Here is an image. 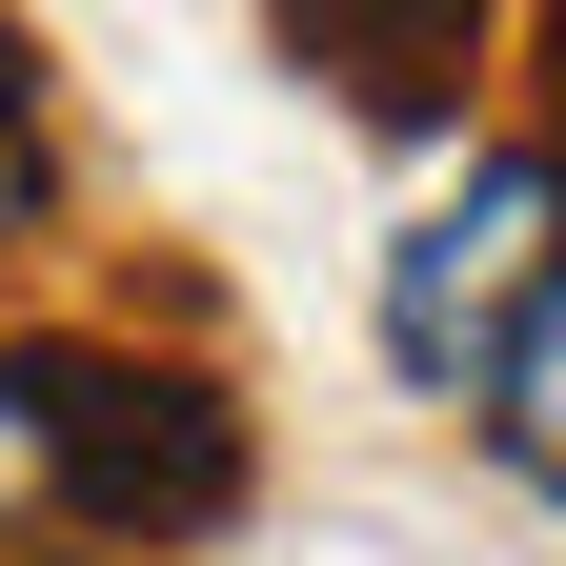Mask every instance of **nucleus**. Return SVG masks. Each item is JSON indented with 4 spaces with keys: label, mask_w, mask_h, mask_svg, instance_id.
I'll return each mask as SVG.
<instances>
[{
    "label": "nucleus",
    "mask_w": 566,
    "mask_h": 566,
    "mask_svg": "<svg viewBox=\"0 0 566 566\" xmlns=\"http://www.w3.org/2000/svg\"><path fill=\"white\" fill-rule=\"evenodd\" d=\"M485 446H506V485L566 506V283H546V324L506 344V385H485Z\"/></svg>",
    "instance_id": "nucleus-4"
},
{
    "label": "nucleus",
    "mask_w": 566,
    "mask_h": 566,
    "mask_svg": "<svg viewBox=\"0 0 566 566\" xmlns=\"http://www.w3.org/2000/svg\"><path fill=\"white\" fill-rule=\"evenodd\" d=\"M0 546H82V526H61V446H41V385H21V344H0Z\"/></svg>",
    "instance_id": "nucleus-5"
},
{
    "label": "nucleus",
    "mask_w": 566,
    "mask_h": 566,
    "mask_svg": "<svg viewBox=\"0 0 566 566\" xmlns=\"http://www.w3.org/2000/svg\"><path fill=\"white\" fill-rule=\"evenodd\" d=\"M283 61H344V102H365V122H465L485 21H446V0H424V21H344V0H304V21H283Z\"/></svg>",
    "instance_id": "nucleus-3"
},
{
    "label": "nucleus",
    "mask_w": 566,
    "mask_h": 566,
    "mask_svg": "<svg viewBox=\"0 0 566 566\" xmlns=\"http://www.w3.org/2000/svg\"><path fill=\"white\" fill-rule=\"evenodd\" d=\"M41 202H61V142H41V61L0 41V243H21Z\"/></svg>",
    "instance_id": "nucleus-6"
},
{
    "label": "nucleus",
    "mask_w": 566,
    "mask_h": 566,
    "mask_svg": "<svg viewBox=\"0 0 566 566\" xmlns=\"http://www.w3.org/2000/svg\"><path fill=\"white\" fill-rule=\"evenodd\" d=\"M21 385H41V446H61V526L82 546H202L243 506V405L163 365V344H122V324H41L21 344Z\"/></svg>",
    "instance_id": "nucleus-1"
},
{
    "label": "nucleus",
    "mask_w": 566,
    "mask_h": 566,
    "mask_svg": "<svg viewBox=\"0 0 566 566\" xmlns=\"http://www.w3.org/2000/svg\"><path fill=\"white\" fill-rule=\"evenodd\" d=\"M546 163H566V142H546Z\"/></svg>",
    "instance_id": "nucleus-7"
},
{
    "label": "nucleus",
    "mask_w": 566,
    "mask_h": 566,
    "mask_svg": "<svg viewBox=\"0 0 566 566\" xmlns=\"http://www.w3.org/2000/svg\"><path fill=\"white\" fill-rule=\"evenodd\" d=\"M546 283H566V163H546V142H485L446 202L385 223V365L424 405H485L506 344L546 324Z\"/></svg>",
    "instance_id": "nucleus-2"
}]
</instances>
